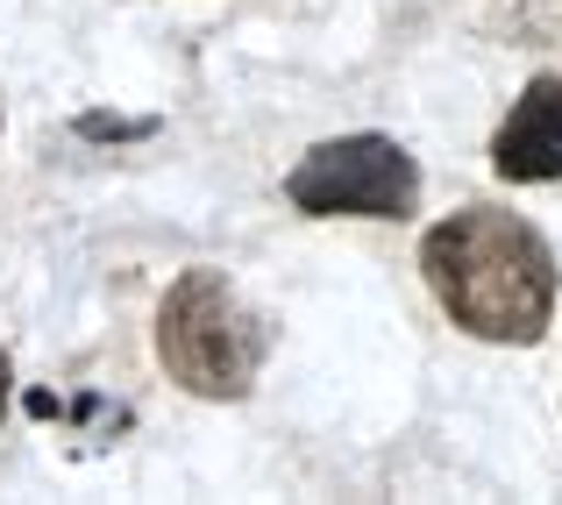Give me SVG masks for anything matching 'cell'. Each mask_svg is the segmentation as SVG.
<instances>
[{
  "instance_id": "6da1fadb",
  "label": "cell",
  "mask_w": 562,
  "mask_h": 505,
  "mask_svg": "<svg viewBox=\"0 0 562 505\" xmlns=\"http://www.w3.org/2000/svg\"><path fill=\"white\" fill-rule=\"evenodd\" d=\"M420 271L435 306L477 341L535 349L555 328L562 306L555 249L541 243L535 221L506 214V206H456L449 221H435L420 243Z\"/></svg>"
},
{
  "instance_id": "7a4b0ae2",
  "label": "cell",
  "mask_w": 562,
  "mask_h": 505,
  "mask_svg": "<svg viewBox=\"0 0 562 505\" xmlns=\"http://www.w3.org/2000/svg\"><path fill=\"white\" fill-rule=\"evenodd\" d=\"M157 363L192 399H214V406L249 399L271 363V321L243 300L228 271L192 263L157 306Z\"/></svg>"
},
{
  "instance_id": "3957f363",
  "label": "cell",
  "mask_w": 562,
  "mask_h": 505,
  "mask_svg": "<svg viewBox=\"0 0 562 505\" xmlns=\"http://www.w3.org/2000/svg\"><path fill=\"white\" fill-rule=\"evenodd\" d=\"M285 200L306 221H413L420 165L392 136H335L285 171Z\"/></svg>"
},
{
  "instance_id": "277c9868",
  "label": "cell",
  "mask_w": 562,
  "mask_h": 505,
  "mask_svg": "<svg viewBox=\"0 0 562 505\" xmlns=\"http://www.w3.org/2000/svg\"><path fill=\"white\" fill-rule=\"evenodd\" d=\"M492 171L513 186H555L562 178V79L535 71L492 136Z\"/></svg>"
},
{
  "instance_id": "5b68a950",
  "label": "cell",
  "mask_w": 562,
  "mask_h": 505,
  "mask_svg": "<svg viewBox=\"0 0 562 505\" xmlns=\"http://www.w3.org/2000/svg\"><path fill=\"white\" fill-rule=\"evenodd\" d=\"M8 399H14V363L0 356V420H8Z\"/></svg>"
}]
</instances>
